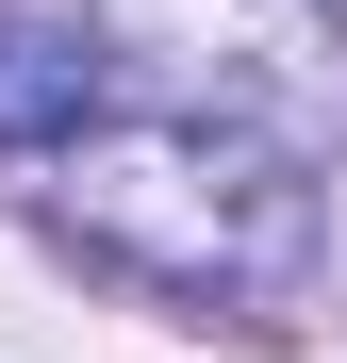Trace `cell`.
I'll return each mask as SVG.
<instances>
[{"instance_id":"obj_1","label":"cell","mask_w":347,"mask_h":363,"mask_svg":"<svg viewBox=\"0 0 347 363\" xmlns=\"http://www.w3.org/2000/svg\"><path fill=\"white\" fill-rule=\"evenodd\" d=\"M67 231L116 281L182 297L199 330H265V297L314 264V182H298V149L231 133V116H149V133L83 149Z\"/></svg>"},{"instance_id":"obj_2","label":"cell","mask_w":347,"mask_h":363,"mask_svg":"<svg viewBox=\"0 0 347 363\" xmlns=\"http://www.w3.org/2000/svg\"><path fill=\"white\" fill-rule=\"evenodd\" d=\"M116 83V50L67 17H0V149H83V116Z\"/></svg>"}]
</instances>
